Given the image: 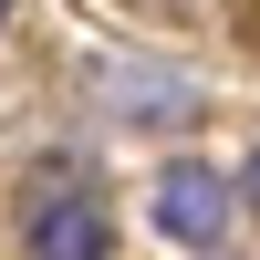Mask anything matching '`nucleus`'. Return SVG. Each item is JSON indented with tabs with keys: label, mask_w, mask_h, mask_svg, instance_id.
Returning a JSON list of instances; mask_svg holds the SVG:
<instances>
[{
	"label": "nucleus",
	"mask_w": 260,
	"mask_h": 260,
	"mask_svg": "<svg viewBox=\"0 0 260 260\" xmlns=\"http://www.w3.org/2000/svg\"><path fill=\"white\" fill-rule=\"evenodd\" d=\"M21 250H31V260H104V250H115V208H104V187L21 198Z\"/></svg>",
	"instance_id": "obj_3"
},
{
	"label": "nucleus",
	"mask_w": 260,
	"mask_h": 260,
	"mask_svg": "<svg viewBox=\"0 0 260 260\" xmlns=\"http://www.w3.org/2000/svg\"><path fill=\"white\" fill-rule=\"evenodd\" d=\"M83 94L115 125H187L198 115V83H187L177 62H146V52H94L83 62Z\"/></svg>",
	"instance_id": "obj_2"
},
{
	"label": "nucleus",
	"mask_w": 260,
	"mask_h": 260,
	"mask_svg": "<svg viewBox=\"0 0 260 260\" xmlns=\"http://www.w3.org/2000/svg\"><path fill=\"white\" fill-rule=\"evenodd\" d=\"M240 208H250V198H240V177H219L208 156H167V167H156V187H146V219H156L187 260H219Z\"/></svg>",
	"instance_id": "obj_1"
},
{
	"label": "nucleus",
	"mask_w": 260,
	"mask_h": 260,
	"mask_svg": "<svg viewBox=\"0 0 260 260\" xmlns=\"http://www.w3.org/2000/svg\"><path fill=\"white\" fill-rule=\"evenodd\" d=\"M240 198H250V208H260V146H250V167H240Z\"/></svg>",
	"instance_id": "obj_4"
},
{
	"label": "nucleus",
	"mask_w": 260,
	"mask_h": 260,
	"mask_svg": "<svg viewBox=\"0 0 260 260\" xmlns=\"http://www.w3.org/2000/svg\"><path fill=\"white\" fill-rule=\"evenodd\" d=\"M0 21H11V0H0Z\"/></svg>",
	"instance_id": "obj_5"
}]
</instances>
